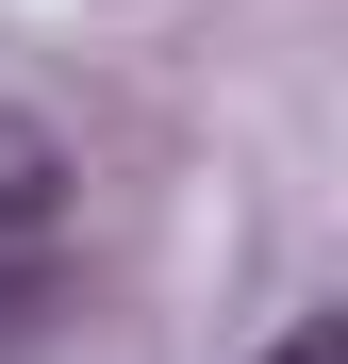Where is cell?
I'll return each mask as SVG.
<instances>
[{
  "label": "cell",
  "mask_w": 348,
  "mask_h": 364,
  "mask_svg": "<svg viewBox=\"0 0 348 364\" xmlns=\"http://www.w3.org/2000/svg\"><path fill=\"white\" fill-rule=\"evenodd\" d=\"M50 215H67V166L33 116H0V265H50Z\"/></svg>",
  "instance_id": "obj_1"
},
{
  "label": "cell",
  "mask_w": 348,
  "mask_h": 364,
  "mask_svg": "<svg viewBox=\"0 0 348 364\" xmlns=\"http://www.w3.org/2000/svg\"><path fill=\"white\" fill-rule=\"evenodd\" d=\"M265 364H348V315H299V331H282Z\"/></svg>",
  "instance_id": "obj_2"
}]
</instances>
